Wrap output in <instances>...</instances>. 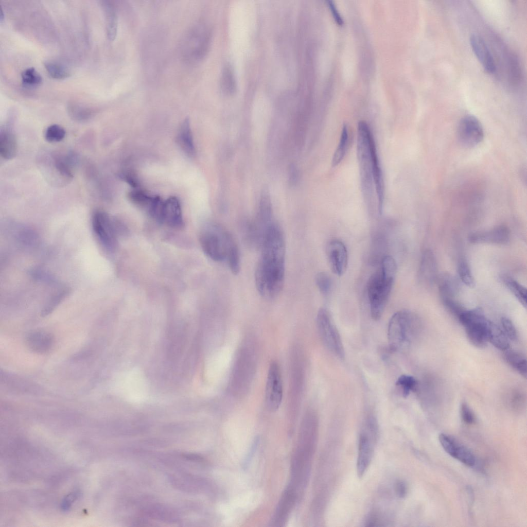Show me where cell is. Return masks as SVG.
I'll return each mask as SVG.
<instances>
[{
	"label": "cell",
	"instance_id": "cell-41",
	"mask_svg": "<svg viewBox=\"0 0 527 527\" xmlns=\"http://www.w3.org/2000/svg\"><path fill=\"white\" fill-rule=\"evenodd\" d=\"M461 416L462 420L467 424H472L476 421L475 414L470 407L466 402H462L460 408Z\"/></svg>",
	"mask_w": 527,
	"mask_h": 527
},
{
	"label": "cell",
	"instance_id": "cell-16",
	"mask_svg": "<svg viewBox=\"0 0 527 527\" xmlns=\"http://www.w3.org/2000/svg\"><path fill=\"white\" fill-rule=\"evenodd\" d=\"M25 342L28 349L31 352L44 354L48 352L54 343L53 336L48 331L43 330H33L25 336Z\"/></svg>",
	"mask_w": 527,
	"mask_h": 527
},
{
	"label": "cell",
	"instance_id": "cell-26",
	"mask_svg": "<svg viewBox=\"0 0 527 527\" xmlns=\"http://www.w3.org/2000/svg\"><path fill=\"white\" fill-rule=\"evenodd\" d=\"M103 7L106 19L107 31L108 38L112 41L116 37L117 29V19L114 6L109 2H103Z\"/></svg>",
	"mask_w": 527,
	"mask_h": 527
},
{
	"label": "cell",
	"instance_id": "cell-32",
	"mask_svg": "<svg viewBox=\"0 0 527 527\" xmlns=\"http://www.w3.org/2000/svg\"><path fill=\"white\" fill-rule=\"evenodd\" d=\"M22 82L25 86L34 87L42 82V77L33 67L26 68L21 74Z\"/></svg>",
	"mask_w": 527,
	"mask_h": 527
},
{
	"label": "cell",
	"instance_id": "cell-23",
	"mask_svg": "<svg viewBox=\"0 0 527 527\" xmlns=\"http://www.w3.org/2000/svg\"><path fill=\"white\" fill-rule=\"evenodd\" d=\"M17 151V142L14 134L8 129L2 130L0 134V154L6 160L11 159Z\"/></svg>",
	"mask_w": 527,
	"mask_h": 527
},
{
	"label": "cell",
	"instance_id": "cell-28",
	"mask_svg": "<svg viewBox=\"0 0 527 527\" xmlns=\"http://www.w3.org/2000/svg\"><path fill=\"white\" fill-rule=\"evenodd\" d=\"M348 143V132L346 125L343 126L340 138L336 150H335L331 161V166H338L344 159L347 149Z\"/></svg>",
	"mask_w": 527,
	"mask_h": 527
},
{
	"label": "cell",
	"instance_id": "cell-44",
	"mask_svg": "<svg viewBox=\"0 0 527 527\" xmlns=\"http://www.w3.org/2000/svg\"><path fill=\"white\" fill-rule=\"evenodd\" d=\"M76 109V111H73V112H76V113H75V116H76V118H81V119H84V118H87V117L89 116V114L88 111H87L86 110H84L83 109H82V108H80L79 109L78 107H76V109Z\"/></svg>",
	"mask_w": 527,
	"mask_h": 527
},
{
	"label": "cell",
	"instance_id": "cell-17",
	"mask_svg": "<svg viewBox=\"0 0 527 527\" xmlns=\"http://www.w3.org/2000/svg\"><path fill=\"white\" fill-rule=\"evenodd\" d=\"M161 222L173 229L183 226V219L180 203L175 197H170L164 201Z\"/></svg>",
	"mask_w": 527,
	"mask_h": 527
},
{
	"label": "cell",
	"instance_id": "cell-15",
	"mask_svg": "<svg viewBox=\"0 0 527 527\" xmlns=\"http://www.w3.org/2000/svg\"><path fill=\"white\" fill-rule=\"evenodd\" d=\"M510 233L505 226H499L489 230L478 231L471 234L470 242L474 243L506 244L509 241Z\"/></svg>",
	"mask_w": 527,
	"mask_h": 527
},
{
	"label": "cell",
	"instance_id": "cell-21",
	"mask_svg": "<svg viewBox=\"0 0 527 527\" xmlns=\"http://www.w3.org/2000/svg\"><path fill=\"white\" fill-rule=\"evenodd\" d=\"M436 282L442 300L454 298L459 291V280L455 276L449 273H444L438 275Z\"/></svg>",
	"mask_w": 527,
	"mask_h": 527
},
{
	"label": "cell",
	"instance_id": "cell-13",
	"mask_svg": "<svg viewBox=\"0 0 527 527\" xmlns=\"http://www.w3.org/2000/svg\"><path fill=\"white\" fill-rule=\"evenodd\" d=\"M326 253L332 272L339 276L342 275L348 263L347 251L345 244L339 240H331L326 246Z\"/></svg>",
	"mask_w": 527,
	"mask_h": 527
},
{
	"label": "cell",
	"instance_id": "cell-43",
	"mask_svg": "<svg viewBox=\"0 0 527 527\" xmlns=\"http://www.w3.org/2000/svg\"><path fill=\"white\" fill-rule=\"evenodd\" d=\"M396 494L400 498L404 497L407 491V486L403 482L398 481L395 485Z\"/></svg>",
	"mask_w": 527,
	"mask_h": 527
},
{
	"label": "cell",
	"instance_id": "cell-10",
	"mask_svg": "<svg viewBox=\"0 0 527 527\" xmlns=\"http://www.w3.org/2000/svg\"><path fill=\"white\" fill-rule=\"evenodd\" d=\"M377 433L376 425L365 422V430L360 435L358 444L357 470L360 478L365 473L371 462Z\"/></svg>",
	"mask_w": 527,
	"mask_h": 527
},
{
	"label": "cell",
	"instance_id": "cell-40",
	"mask_svg": "<svg viewBox=\"0 0 527 527\" xmlns=\"http://www.w3.org/2000/svg\"><path fill=\"white\" fill-rule=\"evenodd\" d=\"M443 302L449 312L458 318L465 310L463 306L454 298L444 299Z\"/></svg>",
	"mask_w": 527,
	"mask_h": 527
},
{
	"label": "cell",
	"instance_id": "cell-12",
	"mask_svg": "<svg viewBox=\"0 0 527 527\" xmlns=\"http://www.w3.org/2000/svg\"><path fill=\"white\" fill-rule=\"evenodd\" d=\"M457 137L464 146L472 147L480 143L484 138V131L481 124L474 116L468 115L459 122Z\"/></svg>",
	"mask_w": 527,
	"mask_h": 527
},
{
	"label": "cell",
	"instance_id": "cell-25",
	"mask_svg": "<svg viewBox=\"0 0 527 527\" xmlns=\"http://www.w3.org/2000/svg\"><path fill=\"white\" fill-rule=\"evenodd\" d=\"M505 351L504 358L506 362L515 368L522 377L527 375L526 359L523 355L516 350L507 349Z\"/></svg>",
	"mask_w": 527,
	"mask_h": 527
},
{
	"label": "cell",
	"instance_id": "cell-6",
	"mask_svg": "<svg viewBox=\"0 0 527 527\" xmlns=\"http://www.w3.org/2000/svg\"><path fill=\"white\" fill-rule=\"evenodd\" d=\"M464 327L468 339L475 346L484 348L487 344V328L489 320L481 309L465 310L458 318Z\"/></svg>",
	"mask_w": 527,
	"mask_h": 527
},
{
	"label": "cell",
	"instance_id": "cell-18",
	"mask_svg": "<svg viewBox=\"0 0 527 527\" xmlns=\"http://www.w3.org/2000/svg\"><path fill=\"white\" fill-rule=\"evenodd\" d=\"M438 274L435 255L430 250H425L421 256L418 270V278L420 282L430 286L436 280Z\"/></svg>",
	"mask_w": 527,
	"mask_h": 527
},
{
	"label": "cell",
	"instance_id": "cell-11",
	"mask_svg": "<svg viewBox=\"0 0 527 527\" xmlns=\"http://www.w3.org/2000/svg\"><path fill=\"white\" fill-rule=\"evenodd\" d=\"M283 385L282 374L278 364L273 361L270 364L267 375L265 391V400L267 407L271 411L277 410L282 401Z\"/></svg>",
	"mask_w": 527,
	"mask_h": 527
},
{
	"label": "cell",
	"instance_id": "cell-35",
	"mask_svg": "<svg viewBox=\"0 0 527 527\" xmlns=\"http://www.w3.org/2000/svg\"><path fill=\"white\" fill-rule=\"evenodd\" d=\"M44 66L48 74L54 79H64L70 76L69 71L59 63L46 62Z\"/></svg>",
	"mask_w": 527,
	"mask_h": 527
},
{
	"label": "cell",
	"instance_id": "cell-29",
	"mask_svg": "<svg viewBox=\"0 0 527 527\" xmlns=\"http://www.w3.org/2000/svg\"><path fill=\"white\" fill-rule=\"evenodd\" d=\"M159 196H150L142 190H136L129 194L130 200L135 204L145 208L149 213Z\"/></svg>",
	"mask_w": 527,
	"mask_h": 527
},
{
	"label": "cell",
	"instance_id": "cell-33",
	"mask_svg": "<svg viewBox=\"0 0 527 527\" xmlns=\"http://www.w3.org/2000/svg\"><path fill=\"white\" fill-rule=\"evenodd\" d=\"M226 261L231 272L234 275H237L240 269V257L237 243L233 245L229 250Z\"/></svg>",
	"mask_w": 527,
	"mask_h": 527
},
{
	"label": "cell",
	"instance_id": "cell-14",
	"mask_svg": "<svg viewBox=\"0 0 527 527\" xmlns=\"http://www.w3.org/2000/svg\"><path fill=\"white\" fill-rule=\"evenodd\" d=\"M438 439L443 449L450 456L467 466H473L475 464L476 459L472 452L453 437L441 433Z\"/></svg>",
	"mask_w": 527,
	"mask_h": 527
},
{
	"label": "cell",
	"instance_id": "cell-36",
	"mask_svg": "<svg viewBox=\"0 0 527 527\" xmlns=\"http://www.w3.org/2000/svg\"><path fill=\"white\" fill-rule=\"evenodd\" d=\"M65 131L61 126L54 124L49 126L45 132V137L48 142H58L65 137Z\"/></svg>",
	"mask_w": 527,
	"mask_h": 527
},
{
	"label": "cell",
	"instance_id": "cell-4",
	"mask_svg": "<svg viewBox=\"0 0 527 527\" xmlns=\"http://www.w3.org/2000/svg\"><path fill=\"white\" fill-rule=\"evenodd\" d=\"M375 148L370 127L365 121H360L357 129V156L361 184L366 198H370L373 192L372 155Z\"/></svg>",
	"mask_w": 527,
	"mask_h": 527
},
{
	"label": "cell",
	"instance_id": "cell-19",
	"mask_svg": "<svg viewBox=\"0 0 527 527\" xmlns=\"http://www.w3.org/2000/svg\"><path fill=\"white\" fill-rule=\"evenodd\" d=\"M295 489L289 485L282 495L273 520L274 525L283 526L286 522L296 500Z\"/></svg>",
	"mask_w": 527,
	"mask_h": 527
},
{
	"label": "cell",
	"instance_id": "cell-8",
	"mask_svg": "<svg viewBox=\"0 0 527 527\" xmlns=\"http://www.w3.org/2000/svg\"><path fill=\"white\" fill-rule=\"evenodd\" d=\"M209 31L203 25L191 29L186 37L183 45V55L190 62H197L203 58L208 47Z\"/></svg>",
	"mask_w": 527,
	"mask_h": 527
},
{
	"label": "cell",
	"instance_id": "cell-42",
	"mask_svg": "<svg viewBox=\"0 0 527 527\" xmlns=\"http://www.w3.org/2000/svg\"><path fill=\"white\" fill-rule=\"evenodd\" d=\"M328 4L330 10L332 14L333 17L335 19V20L337 23V24L340 25H343V19L340 14H339V12L336 8L333 2L331 1H328Z\"/></svg>",
	"mask_w": 527,
	"mask_h": 527
},
{
	"label": "cell",
	"instance_id": "cell-24",
	"mask_svg": "<svg viewBox=\"0 0 527 527\" xmlns=\"http://www.w3.org/2000/svg\"><path fill=\"white\" fill-rule=\"evenodd\" d=\"M487 336L488 341L497 348L502 350L509 348V339L500 327L490 321L487 325Z\"/></svg>",
	"mask_w": 527,
	"mask_h": 527
},
{
	"label": "cell",
	"instance_id": "cell-37",
	"mask_svg": "<svg viewBox=\"0 0 527 527\" xmlns=\"http://www.w3.org/2000/svg\"><path fill=\"white\" fill-rule=\"evenodd\" d=\"M315 284L320 292L323 295L328 294L331 288V279L329 275L325 272L318 273L315 277Z\"/></svg>",
	"mask_w": 527,
	"mask_h": 527
},
{
	"label": "cell",
	"instance_id": "cell-39",
	"mask_svg": "<svg viewBox=\"0 0 527 527\" xmlns=\"http://www.w3.org/2000/svg\"><path fill=\"white\" fill-rule=\"evenodd\" d=\"M501 323L503 331L508 339L515 341L517 339L518 335L517 330L512 321L506 317H502L501 319Z\"/></svg>",
	"mask_w": 527,
	"mask_h": 527
},
{
	"label": "cell",
	"instance_id": "cell-30",
	"mask_svg": "<svg viewBox=\"0 0 527 527\" xmlns=\"http://www.w3.org/2000/svg\"><path fill=\"white\" fill-rule=\"evenodd\" d=\"M508 79L510 83L515 86L520 82L521 79V69L517 57L512 55L508 60Z\"/></svg>",
	"mask_w": 527,
	"mask_h": 527
},
{
	"label": "cell",
	"instance_id": "cell-2",
	"mask_svg": "<svg viewBox=\"0 0 527 527\" xmlns=\"http://www.w3.org/2000/svg\"><path fill=\"white\" fill-rule=\"evenodd\" d=\"M397 272L395 259L384 256L380 268L370 277L367 285L371 315L374 320L381 317L391 293Z\"/></svg>",
	"mask_w": 527,
	"mask_h": 527
},
{
	"label": "cell",
	"instance_id": "cell-5",
	"mask_svg": "<svg viewBox=\"0 0 527 527\" xmlns=\"http://www.w3.org/2000/svg\"><path fill=\"white\" fill-rule=\"evenodd\" d=\"M200 242L204 253L217 262L226 261L229 249L236 243L229 231L215 223L204 226L200 233Z\"/></svg>",
	"mask_w": 527,
	"mask_h": 527
},
{
	"label": "cell",
	"instance_id": "cell-20",
	"mask_svg": "<svg viewBox=\"0 0 527 527\" xmlns=\"http://www.w3.org/2000/svg\"><path fill=\"white\" fill-rule=\"evenodd\" d=\"M471 48L484 69L488 73L496 71V65L493 56L485 42L480 36L472 34L470 38Z\"/></svg>",
	"mask_w": 527,
	"mask_h": 527
},
{
	"label": "cell",
	"instance_id": "cell-1",
	"mask_svg": "<svg viewBox=\"0 0 527 527\" xmlns=\"http://www.w3.org/2000/svg\"><path fill=\"white\" fill-rule=\"evenodd\" d=\"M260 249L254 275L256 288L262 297L273 300L284 286L286 253L283 230L274 221L264 232Z\"/></svg>",
	"mask_w": 527,
	"mask_h": 527
},
{
	"label": "cell",
	"instance_id": "cell-34",
	"mask_svg": "<svg viewBox=\"0 0 527 527\" xmlns=\"http://www.w3.org/2000/svg\"><path fill=\"white\" fill-rule=\"evenodd\" d=\"M458 271L460 280L466 286L472 287L475 284V279L468 262L461 259L458 263Z\"/></svg>",
	"mask_w": 527,
	"mask_h": 527
},
{
	"label": "cell",
	"instance_id": "cell-9",
	"mask_svg": "<svg viewBox=\"0 0 527 527\" xmlns=\"http://www.w3.org/2000/svg\"><path fill=\"white\" fill-rule=\"evenodd\" d=\"M92 227L102 245L110 251L117 247V222L103 211L95 212L92 217Z\"/></svg>",
	"mask_w": 527,
	"mask_h": 527
},
{
	"label": "cell",
	"instance_id": "cell-22",
	"mask_svg": "<svg viewBox=\"0 0 527 527\" xmlns=\"http://www.w3.org/2000/svg\"><path fill=\"white\" fill-rule=\"evenodd\" d=\"M177 139L179 146L187 155L189 156L195 155V149L188 118H185L182 123Z\"/></svg>",
	"mask_w": 527,
	"mask_h": 527
},
{
	"label": "cell",
	"instance_id": "cell-38",
	"mask_svg": "<svg viewBox=\"0 0 527 527\" xmlns=\"http://www.w3.org/2000/svg\"><path fill=\"white\" fill-rule=\"evenodd\" d=\"M234 79L232 70L226 66L223 71L221 78V86L223 91L231 92L234 90Z\"/></svg>",
	"mask_w": 527,
	"mask_h": 527
},
{
	"label": "cell",
	"instance_id": "cell-7",
	"mask_svg": "<svg viewBox=\"0 0 527 527\" xmlns=\"http://www.w3.org/2000/svg\"><path fill=\"white\" fill-rule=\"evenodd\" d=\"M316 320L318 331L324 345L337 357L343 359L345 354L342 340L329 312L325 308L320 309Z\"/></svg>",
	"mask_w": 527,
	"mask_h": 527
},
{
	"label": "cell",
	"instance_id": "cell-3",
	"mask_svg": "<svg viewBox=\"0 0 527 527\" xmlns=\"http://www.w3.org/2000/svg\"><path fill=\"white\" fill-rule=\"evenodd\" d=\"M420 326L419 319L414 313L406 310L395 313L389 322L388 328L390 349L395 351L409 346Z\"/></svg>",
	"mask_w": 527,
	"mask_h": 527
},
{
	"label": "cell",
	"instance_id": "cell-31",
	"mask_svg": "<svg viewBox=\"0 0 527 527\" xmlns=\"http://www.w3.org/2000/svg\"><path fill=\"white\" fill-rule=\"evenodd\" d=\"M417 384L416 379L410 375H402L398 377L396 385L401 391L402 396L407 397L411 391L415 390Z\"/></svg>",
	"mask_w": 527,
	"mask_h": 527
},
{
	"label": "cell",
	"instance_id": "cell-27",
	"mask_svg": "<svg viewBox=\"0 0 527 527\" xmlns=\"http://www.w3.org/2000/svg\"><path fill=\"white\" fill-rule=\"evenodd\" d=\"M501 280L504 285L516 297L520 303L525 308L526 307V289L513 277L503 275Z\"/></svg>",
	"mask_w": 527,
	"mask_h": 527
}]
</instances>
